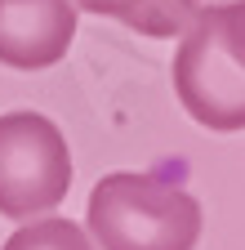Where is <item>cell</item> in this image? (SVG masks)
Masks as SVG:
<instances>
[{"label": "cell", "instance_id": "1", "mask_svg": "<svg viewBox=\"0 0 245 250\" xmlns=\"http://www.w3.org/2000/svg\"><path fill=\"white\" fill-rule=\"evenodd\" d=\"M174 94L205 130H245V0L196 9L174 54Z\"/></svg>", "mask_w": 245, "mask_h": 250}, {"label": "cell", "instance_id": "2", "mask_svg": "<svg viewBox=\"0 0 245 250\" xmlns=\"http://www.w3.org/2000/svg\"><path fill=\"white\" fill-rule=\"evenodd\" d=\"M85 224L103 250H196L205 214L183 183L120 170L94 183Z\"/></svg>", "mask_w": 245, "mask_h": 250}, {"label": "cell", "instance_id": "3", "mask_svg": "<svg viewBox=\"0 0 245 250\" xmlns=\"http://www.w3.org/2000/svg\"><path fill=\"white\" fill-rule=\"evenodd\" d=\"M72 188L67 134L40 112L0 116V214L36 219L54 210Z\"/></svg>", "mask_w": 245, "mask_h": 250}, {"label": "cell", "instance_id": "4", "mask_svg": "<svg viewBox=\"0 0 245 250\" xmlns=\"http://www.w3.org/2000/svg\"><path fill=\"white\" fill-rule=\"evenodd\" d=\"M76 41V0H0V62L45 72Z\"/></svg>", "mask_w": 245, "mask_h": 250}, {"label": "cell", "instance_id": "5", "mask_svg": "<svg viewBox=\"0 0 245 250\" xmlns=\"http://www.w3.org/2000/svg\"><path fill=\"white\" fill-rule=\"evenodd\" d=\"M76 5L98 14V18L125 22L138 36L170 41V36H183V31H188V22L201 9V0H76Z\"/></svg>", "mask_w": 245, "mask_h": 250}, {"label": "cell", "instance_id": "6", "mask_svg": "<svg viewBox=\"0 0 245 250\" xmlns=\"http://www.w3.org/2000/svg\"><path fill=\"white\" fill-rule=\"evenodd\" d=\"M0 250H98V241L72 219H36V224H22Z\"/></svg>", "mask_w": 245, "mask_h": 250}]
</instances>
